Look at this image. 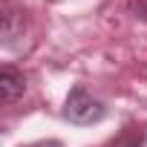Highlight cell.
Here are the masks:
<instances>
[{
  "instance_id": "obj_5",
  "label": "cell",
  "mask_w": 147,
  "mask_h": 147,
  "mask_svg": "<svg viewBox=\"0 0 147 147\" xmlns=\"http://www.w3.org/2000/svg\"><path fill=\"white\" fill-rule=\"evenodd\" d=\"M141 18H144V20H147V6H144V9H141Z\"/></svg>"
},
{
  "instance_id": "obj_3",
  "label": "cell",
  "mask_w": 147,
  "mask_h": 147,
  "mask_svg": "<svg viewBox=\"0 0 147 147\" xmlns=\"http://www.w3.org/2000/svg\"><path fill=\"white\" fill-rule=\"evenodd\" d=\"M113 147H144V136L136 133V127H127V133H124Z\"/></svg>"
},
{
  "instance_id": "obj_1",
  "label": "cell",
  "mask_w": 147,
  "mask_h": 147,
  "mask_svg": "<svg viewBox=\"0 0 147 147\" xmlns=\"http://www.w3.org/2000/svg\"><path fill=\"white\" fill-rule=\"evenodd\" d=\"M107 115L104 104L98 98H92L84 87H75L69 95H66V104H63V118L72 121V124H98L101 118Z\"/></svg>"
},
{
  "instance_id": "obj_4",
  "label": "cell",
  "mask_w": 147,
  "mask_h": 147,
  "mask_svg": "<svg viewBox=\"0 0 147 147\" xmlns=\"http://www.w3.org/2000/svg\"><path fill=\"white\" fill-rule=\"evenodd\" d=\"M38 147H63L61 141H43V144H38Z\"/></svg>"
},
{
  "instance_id": "obj_2",
  "label": "cell",
  "mask_w": 147,
  "mask_h": 147,
  "mask_svg": "<svg viewBox=\"0 0 147 147\" xmlns=\"http://www.w3.org/2000/svg\"><path fill=\"white\" fill-rule=\"evenodd\" d=\"M26 90V78H23V72H18L15 66H3L0 69V98H3L6 104L18 101Z\"/></svg>"
}]
</instances>
